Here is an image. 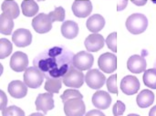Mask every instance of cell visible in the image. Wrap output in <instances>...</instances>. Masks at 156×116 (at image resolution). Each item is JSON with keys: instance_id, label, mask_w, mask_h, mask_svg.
<instances>
[{"instance_id": "9c48e42d", "label": "cell", "mask_w": 156, "mask_h": 116, "mask_svg": "<svg viewBox=\"0 0 156 116\" xmlns=\"http://www.w3.org/2000/svg\"><path fill=\"white\" fill-rule=\"evenodd\" d=\"M12 41L17 47H26L32 42V35L25 28L16 29L12 35Z\"/></svg>"}, {"instance_id": "8992f818", "label": "cell", "mask_w": 156, "mask_h": 116, "mask_svg": "<svg viewBox=\"0 0 156 116\" xmlns=\"http://www.w3.org/2000/svg\"><path fill=\"white\" fill-rule=\"evenodd\" d=\"M94 62V57L90 53L81 51L76 54L72 58V65L79 70L85 71L91 68Z\"/></svg>"}, {"instance_id": "74e56055", "label": "cell", "mask_w": 156, "mask_h": 116, "mask_svg": "<svg viewBox=\"0 0 156 116\" xmlns=\"http://www.w3.org/2000/svg\"><path fill=\"white\" fill-rule=\"evenodd\" d=\"M32 115H42V114H37H37H32Z\"/></svg>"}, {"instance_id": "4fadbf2b", "label": "cell", "mask_w": 156, "mask_h": 116, "mask_svg": "<svg viewBox=\"0 0 156 116\" xmlns=\"http://www.w3.org/2000/svg\"><path fill=\"white\" fill-rule=\"evenodd\" d=\"M121 88L124 94L133 95L135 94L140 89V82L137 77L133 75L125 76L121 82Z\"/></svg>"}, {"instance_id": "d590c367", "label": "cell", "mask_w": 156, "mask_h": 116, "mask_svg": "<svg viewBox=\"0 0 156 116\" xmlns=\"http://www.w3.org/2000/svg\"><path fill=\"white\" fill-rule=\"evenodd\" d=\"M132 2L136 5H139V6H142V5H144L147 2V0H132Z\"/></svg>"}, {"instance_id": "9a60e30c", "label": "cell", "mask_w": 156, "mask_h": 116, "mask_svg": "<svg viewBox=\"0 0 156 116\" xmlns=\"http://www.w3.org/2000/svg\"><path fill=\"white\" fill-rule=\"evenodd\" d=\"M112 104L111 95L104 91H98L92 96V104L99 110H106Z\"/></svg>"}, {"instance_id": "ab89813d", "label": "cell", "mask_w": 156, "mask_h": 116, "mask_svg": "<svg viewBox=\"0 0 156 116\" xmlns=\"http://www.w3.org/2000/svg\"><path fill=\"white\" fill-rule=\"evenodd\" d=\"M118 1H121V0H118Z\"/></svg>"}, {"instance_id": "5b68a950", "label": "cell", "mask_w": 156, "mask_h": 116, "mask_svg": "<svg viewBox=\"0 0 156 116\" xmlns=\"http://www.w3.org/2000/svg\"><path fill=\"white\" fill-rule=\"evenodd\" d=\"M52 23L53 20L50 15L48 14H38L37 16L34 17L32 21V26L34 30L38 34H45L49 32L52 29Z\"/></svg>"}, {"instance_id": "d4e9b609", "label": "cell", "mask_w": 156, "mask_h": 116, "mask_svg": "<svg viewBox=\"0 0 156 116\" xmlns=\"http://www.w3.org/2000/svg\"><path fill=\"white\" fill-rule=\"evenodd\" d=\"M144 83L147 87L156 89V68L149 69L144 72Z\"/></svg>"}, {"instance_id": "f546056e", "label": "cell", "mask_w": 156, "mask_h": 116, "mask_svg": "<svg viewBox=\"0 0 156 116\" xmlns=\"http://www.w3.org/2000/svg\"><path fill=\"white\" fill-rule=\"evenodd\" d=\"M116 79H117V75H112L108 78L106 84H107V88H108L110 93L118 94V88H117V85H116Z\"/></svg>"}, {"instance_id": "7402d4cb", "label": "cell", "mask_w": 156, "mask_h": 116, "mask_svg": "<svg viewBox=\"0 0 156 116\" xmlns=\"http://www.w3.org/2000/svg\"><path fill=\"white\" fill-rule=\"evenodd\" d=\"M21 7L23 15L27 17L34 16L38 12V5L36 0H24L22 1Z\"/></svg>"}, {"instance_id": "d6a6232c", "label": "cell", "mask_w": 156, "mask_h": 116, "mask_svg": "<svg viewBox=\"0 0 156 116\" xmlns=\"http://www.w3.org/2000/svg\"><path fill=\"white\" fill-rule=\"evenodd\" d=\"M6 103H7L6 95L5 94L3 91H0V109L1 110H4L5 108Z\"/></svg>"}, {"instance_id": "484cf974", "label": "cell", "mask_w": 156, "mask_h": 116, "mask_svg": "<svg viewBox=\"0 0 156 116\" xmlns=\"http://www.w3.org/2000/svg\"><path fill=\"white\" fill-rule=\"evenodd\" d=\"M12 52V44L5 38L0 39V58L4 59L7 57Z\"/></svg>"}, {"instance_id": "cb8c5ba5", "label": "cell", "mask_w": 156, "mask_h": 116, "mask_svg": "<svg viewBox=\"0 0 156 116\" xmlns=\"http://www.w3.org/2000/svg\"><path fill=\"white\" fill-rule=\"evenodd\" d=\"M62 80L59 77L57 78H48L46 81L45 84V89L46 91L52 93V94H58L61 88Z\"/></svg>"}, {"instance_id": "f35d334b", "label": "cell", "mask_w": 156, "mask_h": 116, "mask_svg": "<svg viewBox=\"0 0 156 116\" xmlns=\"http://www.w3.org/2000/svg\"><path fill=\"white\" fill-rule=\"evenodd\" d=\"M38 1H43V0H38Z\"/></svg>"}, {"instance_id": "44dd1931", "label": "cell", "mask_w": 156, "mask_h": 116, "mask_svg": "<svg viewBox=\"0 0 156 116\" xmlns=\"http://www.w3.org/2000/svg\"><path fill=\"white\" fill-rule=\"evenodd\" d=\"M1 9L3 11V13H5V15H7L8 16L14 18H16L19 15V7L16 2L13 1V0H5L2 3L1 5Z\"/></svg>"}, {"instance_id": "e575fe53", "label": "cell", "mask_w": 156, "mask_h": 116, "mask_svg": "<svg viewBox=\"0 0 156 116\" xmlns=\"http://www.w3.org/2000/svg\"><path fill=\"white\" fill-rule=\"evenodd\" d=\"M86 115L87 116H90V115H98V116H104V114L102 113V112H101L99 109L98 110H93V111H90V112H89L88 114H86Z\"/></svg>"}, {"instance_id": "ba28073f", "label": "cell", "mask_w": 156, "mask_h": 116, "mask_svg": "<svg viewBox=\"0 0 156 116\" xmlns=\"http://www.w3.org/2000/svg\"><path fill=\"white\" fill-rule=\"evenodd\" d=\"M100 69L106 74L113 73L117 68V57L114 54L105 53L101 55L98 60Z\"/></svg>"}, {"instance_id": "f1b7e54d", "label": "cell", "mask_w": 156, "mask_h": 116, "mask_svg": "<svg viewBox=\"0 0 156 116\" xmlns=\"http://www.w3.org/2000/svg\"><path fill=\"white\" fill-rule=\"evenodd\" d=\"M73 97H80L83 98V95L78 91V90H74V89H68L66 90L63 94H61L60 98L62 100V102H65L66 100L69 99V98H73Z\"/></svg>"}, {"instance_id": "e0dca14e", "label": "cell", "mask_w": 156, "mask_h": 116, "mask_svg": "<svg viewBox=\"0 0 156 116\" xmlns=\"http://www.w3.org/2000/svg\"><path fill=\"white\" fill-rule=\"evenodd\" d=\"M27 85L21 82V81H12L8 85V93L9 94L16 98V99H20L23 98L27 95Z\"/></svg>"}, {"instance_id": "30bf717a", "label": "cell", "mask_w": 156, "mask_h": 116, "mask_svg": "<svg viewBox=\"0 0 156 116\" xmlns=\"http://www.w3.org/2000/svg\"><path fill=\"white\" fill-rule=\"evenodd\" d=\"M36 109L37 111H42L45 114L54 108V100L52 93L48 94H40L37 95L36 102Z\"/></svg>"}, {"instance_id": "83f0119b", "label": "cell", "mask_w": 156, "mask_h": 116, "mask_svg": "<svg viewBox=\"0 0 156 116\" xmlns=\"http://www.w3.org/2000/svg\"><path fill=\"white\" fill-rule=\"evenodd\" d=\"M48 15L52 18L53 22H55V21L62 22V21H64V18H65V10H64L63 7L58 6V7L55 8L54 11L50 12Z\"/></svg>"}, {"instance_id": "ac0fdd59", "label": "cell", "mask_w": 156, "mask_h": 116, "mask_svg": "<svg viewBox=\"0 0 156 116\" xmlns=\"http://www.w3.org/2000/svg\"><path fill=\"white\" fill-rule=\"evenodd\" d=\"M104 25H105V19L102 15L99 14L92 15L86 22V26L88 30L92 33L100 32L101 30H102Z\"/></svg>"}, {"instance_id": "277c9868", "label": "cell", "mask_w": 156, "mask_h": 116, "mask_svg": "<svg viewBox=\"0 0 156 116\" xmlns=\"http://www.w3.org/2000/svg\"><path fill=\"white\" fill-rule=\"evenodd\" d=\"M44 81V75L39 71L38 68L31 66L27 68L24 74V83L29 88L37 89L40 87Z\"/></svg>"}, {"instance_id": "6da1fadb", "label": "cell", "mask_w": 156, "mask_h": 116, "mask_svg": "<svg viewBox=\"0 0 156 116\" xmlns=\"http://www.w3.org/2000/svg\"><path fill=\"white\" fill-rule=\"evenodd\" d=\"M148 26V19L143 14H133L126 20V28L133 35L144 33Z\"/></svg>"}, {"instance_id": "8d00e7d4", "label": "cell", "mask_w": 156, "mask_h": 116, "mask_svg": "<svg viewBox=\"0 0 156 116\" xmlns=\"http://www.w3.org/2000/svg\"><path fill=\"white\" fill-rule=\"evenodd\" d=\"M149 115L156 116V105L155 106H154V107L151 109V111H150V113H149Z\"/></svg>"}, {"instance_id": "8fae6325", "label": "cell", "mask_w": 156, "mask_h": 116, "mask_svg": "<svg viewBox=\"0 0 156 116\" xmlns=\"http://www.w3.org/2000/svg\"><path fill=\"white\" fill-rule=\"evenodd\" d=\"M72 11L77 17H87L92 11V4L90 0H76L72 4Z\"/></svg>"}, {"instance_id": "52a82bcc", "label": "cell", "mask_w": 156, "mask_h": 116, "mask_svg": "<svg viewBox=\"0 0 156 116\" xmlns=\"http://www.w3.org/2000/svg\"><path fill=\"white\" fill-rule=\"evenodd\" d=\"M85 82L91 89H100L106 82L105 75L98 69L90 70L85 75Z\"/></svg>"}, {"instance_id": "4dcf8cb0", "label": "cell", "mask_w": 156, "mask_h": 116, "mask_svg": "<svg viewBox=\"0 0 156 116\" xmlns=\"http://www.w3.org/2000/svg\"><path fill=\"white\" fill-rule=\"evenodd\" d=\"M116 38H117V33L116 32H113L112 34H110L106 39V44H107V46L114 53L117 52V46H116Z\"/></svg>"}, {"instance_id": "4316f807", "label": "cell", "mask_w": 156, "mask_h": 116, "mask_svg": "<svg viewBox=\"0 0 156 116\" xmlns=\"http://www.w3.org/2000/svg\"><path fill=\"white\" fill-rule=\"evenodd\" d=\"M3 116H25V113L22 109L16 106H10L2 110Z\"/></svg>"}, {"instance_id": "5bb4252c", "label": "cell", "mask_w": 156, "mask_h": 116, "mask_svg": "<svg viewBox=\"0 0 156 116\" xmlns=\"http://www.w3.org/2000/svg\"><path fill=\"white\" fill-rule=\"evenodd\" d=\"M146 66L147 63L145 58L137 55H132L127 62V67L129 71L133 74H140L144 72L146 70Z\"/></svg>"}, {"instance_id": "3957f363", "label": "cell", "mask_w": 156, "mask_h": 116, "mask_svg": "<svg viewBox=\"0 0 156 116\" xmlns=\"http://www.w3.org/2000/svg\"><path fill=\"white\" fill-rule=\"evenodd\" d=\"M64 113L68 116H82L85 114V104L80 97H73L63 102Z\"/></svg>"}, {"instance_id": "d6986e66", "label": "cell", "mask_w": 156, "mask_h": 116, "mask_svg": "<svg viewBox=\"0 0 156 116\" xmlns=\"http://www.w3.org/2000/svg\"><path fill=\"white\" fill-rule=\"evenodd\" d=\"M61 33L64 37L68 39H73L79 34V25L74 21H65L61 25Z\"/></svg>"}, {"instance_id": "7c38bea8", "label": "cell", "mask_w": 156, "mask_h": 116, "mask_svg": "<svg viewBox=\"0 0 156 116\" xmlns=\"http://www.w3.org/2000/svg\"><path fill=\"white\" fill-rule=\"evenodd\" d=\"M28 65L27 55L23 52H16L10 59V67L15 72H23L27 70Z\"/></svg>"}, {"instance_id": "836d02e7", "label": "cell", "mask_w": 156, "mask_h": 116, "mask_svg": "<svg viewBox=\"0 0 156 116\" xmlns=\"http://www.w3.org/2000/svg\"><path fill=\"white\" fill-rule=\"evenodd\" d=\"M127 4H128V1H127V0H121V1H119L118 6H117V11H122V10H123V9L126 7Z\"/></svg>"}, {"instance_id": "1f68e13d", "label": "cell", "mask_w": 156, "mask_h": 116, "mask_svg": "<svg viewBox=\"0 0 156 116\" xmlns=\"http://www.w3.org/2000/svg\"><path fill=\"white\" fill-rule=\"evenodd\" d=\"M112 111H113V114L115 116L122 115L125 112V104L121 101H117V103L113 105Z\"/></svg>"}, {"instance_id": "ffe728a7", "label": "cell", "mask_w": 156, "mask_h": 116, "mask_svg": "<svg viewBox=\"0 0 156 116\" xmlns=\"http://www.w3.org/2000/svg\"><path fill=\"white\" fill-rule=\"evenodd\" d=\"M154 94L150 90L142 91L136 98L137 104L141 108H147L151 106L154 104Z\"/></svg>"}, {"instance_id": "7a4b0ae2", "label": "cell", "mask_w": 156, "mask_h": 116, "mask_svg": "<svg viewBox=\"0 0 156 116\" xmlns=\"http://www.w3.org/2000/svg\"><path fill=\"white\" fill-rule=\"evenodd\" d=\"M62 81L67 87L80 88L82 86L85 77L81 70H79L76 67H70L63 75Z\"/></svg>"}, {"instance_id": "603a6c76", "label": "cell", "mask_w": 156, "mask_h": 116, "mask_svg": "<svg viewBox=\"0 0 156 116\" xmlns=\"http://www.w3.org/2000/svg\"><path fill=\"white\" fill-rule=\"evenodd\" d=\"M13 27H14L13 18L3 13L0 15V33L5 35H9L12 34Z\"/></svg>"}, {"instance_id": "2e32d148", "label": "cell", "mask_w": 156, "mask_h": 116, "mask_svg": "<svg viewBox=\"0 0 156 116\" xmlns=\"http://www.w3.org/2000/svg\"><path fill=\"white\" fill-rule=\"evenodd\" d=\"M85 47L90 52H98L104 46V38L99 34H92L88 35L84 42Z\"/></svg>"}]
</instances>
